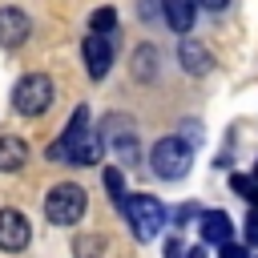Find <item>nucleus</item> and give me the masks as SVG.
I'll use <instances>...</instances> for the list:
<instances>
[{
  "label": "nucleus",
  "mask_w": 258,
  "mask_h": 258,
  "mask_svg": "<svg viewBox=\"0 0 258 258\" xmlns=\"http://www.w3.org/2000/svg\"><path fill=\"white\" fill-rule=\"evenodd\" d=\"M105 153V141L97 133H89V109L81 105L69 121V129L60 133V141L48 145V161H69V165H97Z\"/></svg>",
  "instance_id": "nucleus-1"
},
{
  "label": "nucleus",
  "mask_w": 258,
  "mask_h": 258,
  "mask_svg": "<svg viewBox=\"0 0 258 258\" xmlns=\"http://www.w3.org/2000/svg\"><path fill=\"white\" fill-rule=\"evenodd\" d=\"M52 97H56V85L44 77V73H28L16 81L12 89V109L20 117H44L52 109Z\"/></svg>",
  "instance_id": "nucleus-2"
},
{
  "label": "nucleus",
  "mask_w": 258,
  "mask_h": 258,
  "mask_svg": "<svg viewBox=\"0 0 258 258\" xmlns=\"http://www.w3.org/2000/svg\"><path fill=\"white\" fill-rule=\"evenodd\" d=\"M121 210H125V218H129V226H133V234H137V242H153V238L161 234V226H165V206H161L153 194H133Z\"/></svg>",
  "instance_id": "nucleus-3"
},
{
  "label": "nucleus",
  "mask_w": 258,
  "mask_h": 258,
  "mask_svg": "<svg viewBox=\"0 0 258 258\" xmlns=\"http://www.w3.org/2000/svg\"><path fill=\"white\" fill-rule=\"evenodd\" d=\"M85 202H89V198H85V189H81L77 181H60V185L48 189L44 214H48L52 226H77L81 214H85Z\"/></svg>",
  "instance_id": "nucleus-4"
},
{
  "label": "nucleus",
  "mask_w": 258,
  "mask_h": 258,
  "mask_svg": "<svg viewBox=\"0 0 258 258\" xmlns=\"http://www.w3.org/2000/svg\"><path fill=\"white\" fill-rule=\"evenodd\" d=\"M149 161H153V173L173 181V177H185L194 153H189V141L185 137H161L153 149H149Z\"/></svg>",
  "instance_id": "nucleus-5"
},
{
  "label": "nucleus",
  "mask_w": 258,
  "mask_h": 258,
  "mask_svg": "<svg viewBox=\"0 0 258 258\" xmlns=\"http://www.w3.org/2000/svg\"><path fill=\"white\" fill-rule=\"evenodd\" d=\"M28 238H32L28 218H24L20 210H0V250L16 254V250H24V246H28Z\"/></svg>",
  "instance_id": "nucleus-6"
},
{
  "label": "nucleus",
  "mask_w": 258,
  "mask_h": 258,
  "mask_svg": "<svg viewBox=\"0 0 258 258\" xmlns=\"http://www.w3.org/2000/svg\"><path fill=\"white\" fill-rule=\"evenodd\" d=\"M113 64V36H101V32H89L85 36V69L93 81H101Z\"/></svg>",
  "instance_id": "nucleus-7"
},
{
  "label": "nucleus",
  "mask_w": 258,
  "mask_h": 258,
  "mask_svg": "<svg viewBox=\"0 0 258 258\" xmlns=\"http://www.w3.org/2000/svg\"><path fill=\"white\" fill-rule=\"evenodd\" d=\"M28 32H32L28 12H20V8H0V44H4V48H20V44L28 40Z\"/></svg>",
  "instance_id": "nucleus-8"
},
{
  "label": "nucleus",
  "mask_w": 258,
  "mask_h": 258,
  "mask_svg": "<svg viewBox=\"0 0 258 258\" xmlns=\"http://www.w3.org/2000/svg\"><path fill=\"white\" fill-rule=\"evenodd\" d=\"M177 60H181V69H185V73H194V77H206V73L214 69V56H210V52H206V44H198V40H181Z\"/></svg>",
  "instance_id": "nucleus-9"
},
{
  "label": "nucleus",
  "mask_w": 258,
  "mask_h": 258,
  "mask_svg": "<svg viewBox=\"0 0 258 258\" xmlns=\"http://www.w3.org/2000/svg\"><path fill=\"white\" fill-rule=\"evenodd\" d=\"M202 238L226 246V242L234 238V222H230V214H226V210H206V214H202Z\"/></svg>",
  "instance_id": "nucleus-10"
},
{
  "label": "nucleus",
  "mask_w": 258,
  "mask_h": 258,
  "mask_svg": "<svg viewBox=\"0 0 258 258\" xmlns=\"http://www.w3.org/2000/svg\"><path fill=\"white\" fill-rule=\"evenodd\" d=\"M24 161H28V141L12 137V133H0V173H16Z\"/></svg>",
  "instance_id": "nucleus-11"
},
{
  "label": "nucleus",
  "mask_w": 258,
  "mask_h": 258,
  "mask_svg": "<svg viewBox=\"0 0 258 258\" xmlns=\"http://www.w3.org/2000/svg\"><path fill=\"white\" fill-rule=\"evenodd\" d=\"M161 12H165V24L173 32H189L194 28V0H161Z\"/></svg>",
  "instance_id": "nucleus-12"
},
{
  "label": "nucleus",
  "mask_w": 258,
  "mask_h": 258,
  "mask_svg": "<svg viewBox=\"0 0 258 258\" xmlns=\"http://www.w3.org/2000/svg\"><path fill=\"white\" fill-rule=\"evenodd\" d=\"M133 73H137V81H153L157 77V69H153V60H157V48H149V44H141L137 52H133Z\"/></svg>",
  "instance_id": "nucleus-13"
},
{
  "label": "nucleus",
  "mask_w": 258,
  "mask_h": 258,
  "mask_svg": "<svg viewBox=\"0 0 258 258\" xmlns=\"http://www.w3.org/2000/svg\"><path fill=\"white\" fill-rule=\"evenodd\" d=\"M230 185H234V194H238V198H246L250 206H258V181H254V177L234 173V177H230Z\"/></svg>",
  "instance_id": "nucleus-14"
},
{
  "label": "nucleus",
  "mask_w": 258,
  "mask_h": 258,
  "mask_svg": "<svg viewBox=\"0 0 258 258\" xmlns=\"http://www.w3.org/2000/svg\"><path fill=\"white\" fill-rule=\"evenodd\" d=\"M89 24H93V32H101V36H109V32L117 28V12H113V8H97Z\"/></svg>",
  "instance_id": "nucleus-15"
},
{
  "label": "nucleus",
  "mask_w": 258,
  "mask_h": 258,
  "mask_svg": "<svg viewBox=\"0 0 258 258\" xmlns=\"http://www.w3.org/2000/svg\"><path fill=\"white\" fill-rule=\"evenodd\" d=\"M101 250H105V242H101V238H93V234L77 238V246H73V254H77V258H101Z\"/></svg>",
  "instance_id": "nucleus-16"
},
{
  "label": "nucleus",
  "mask_w": 258,
  "mask_h": 258,
  "mask_svg": "<svg viewBox=\"0 0 258 258\" xmlns=\"http://www.w3.org/2000/svg\"><path fill=\"white\" fill-rule=\"evenodd\" d=\"M105 185H109L113 202H121V206H125V181H121V169H105Z\"/></svg>",
  "instance_id": "nucleus-17"
},
{
  "label": "nucleus",
  "mask_w": 258,
  "mask_h": 258,
  "mask_svg": "<svg viewBox=\"0 0 258 258\" xmlns=\"http://www.w3.org/2000/svg\"><path fill=\"white\" fill-rule=\"evenodd\" d=\"M218 258H246V246H238V242H226V246H218Z\"/></svg>",
  "instance_id": "nucleus-18"
},
{
  "label": "nucleus",
  "mask_w": 258,
  "mask_h": 258,
  "mask_svg": "<svg viewBox=\"0 0 258 258\" xmlns=\"http://www.w3.org/2000/svg\"><path fill=\"white\" fill-rule=\"evenodd\" d=\"M246 238L258 242V210H250V218H246Z\"/></svg>",
  "instance_id": "nucleus-19"
},
{
  "label": "nucleus",
  "mask_w": 258,
  "mask_h": 258,
  "mask_svg": "<svg viewBox=\"0 0 258 258\" xmlns=\"http://www.w3.org/2000/svg\"><path fill=\"white\" fill-rule=\"evenodd\" d=\"M165 254H169V258H181V242L169 238V242H165Z\"/></svg>",
  "instance_id": "nucleus-20"
},
{
  "label": "nucleus",
  "mask_w": 258,
  "mask_h": 258,
  "mask_svg": "<svg viewBox=\"0 0 258 258\" xmlns=\"http://www.w3.org/2000/svg\"><path fill=\"white\" fill-rule=\"evenodd\" d=\"M198 4H202V8H210V12H222L230 0H198Z\"/></svg>",
  "instance_id": "nucleus-21"
},
{
  "label": "nucleus",
  "mask_w": 258,
  "mask_h": 258,
  "mask_svg": "<svg viewBox=\"0 0 258 258\" xmlns=\"http://www.w3.org/2000/svg\"><path fill=\"white\" fill-rule=\"evenodd\" d=\"M194 214H198V210H194V206H181V210H177V222H189V218H194Z\"/></svg>",
  "instance_id": "nucleus-22"
},
{
  "label": "nucleus",
  "mask_w": 258,
  "mask_h": 258,
  "mask_svg": "<svg viewBox=\"0 0 258 258\" xmlns=\"http://www.w3.org/2000/svg\"><path fill=\"white\" fill-rule=\"evenodd\" d=\"M185 258H206V254H202V250H198V246H194V250H189V254H185Z\"/></svg>",
  "instance_id": "nucleus-23"
},
{
  "label": "nucleus",
  "mask_w": 258,
  "mask_h": 258,
  "mask_svg": "<svg viewBox=\"0 0 258 258\" xmlns=\"http://www.w3.org/2000/svg\"><path fill=\"white\" fill-rule=\"evenodd\" d=\"M250 177H254V181H258V161H254V173H250Z\"/></svg>",
  "instance_id": "nucleus-24"
}]
</instances>
